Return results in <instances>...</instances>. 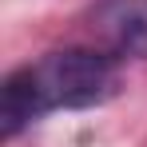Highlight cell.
<instances>
[{
    "label": "cell",
    "mask_w": 147,
    "mask_h": 147,
    "mask_svg": "<svg viewBox=\"0 0 147 147\" xmlns=\"http://www.w3.org/2000/svg\"><path fill=\"white\" fill-rule=\"evenodd\" d=\"M119 92V68L99 48H64L8 72L0 88V135L12 139L48 111L99 107Z\"/></svg>",
    "instance_id": "1"
},
{
    "label": "cell",
    "mask_w": 147,
    "mask_h": 147,
    "mask_svg": "<svg viewBox=\"0 0 147 147\" xmlns=\"http://www.w3.org/2000/svg\"><path fill=\"white\" fill-rule=\"evenodd\" d=\"M92 48L111 60L147 56V0H99L88 12Z\"/></svg>",
    "instance_id": "2"
}]
</instances>
